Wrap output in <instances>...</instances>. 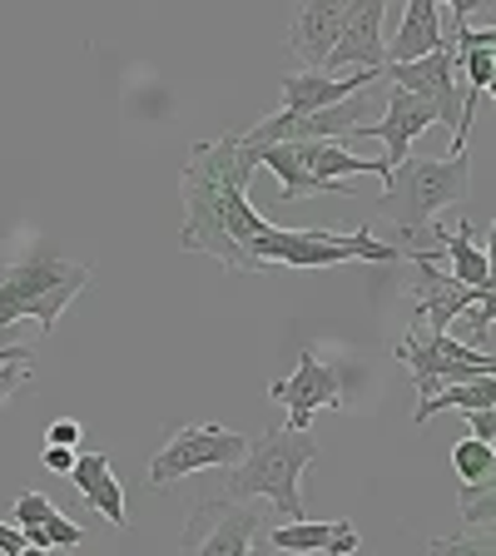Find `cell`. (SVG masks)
<instances>
[{"label": "cell", "mask_w": 496, "mask_h": 556, "mask_svg": "<svg viewBox=\"0 0 496 556\" xmlns=\"http://www.w3.org/2000/svg\"><path fill=\"white\" fill-rule=\"evenodd\" d=\"M80 438H85V428L75 422V417H55V422H50V432H46V447H69V452H80Z\"/></svg>", "instance_id": "28"}, {"label": "cell", "mask_w": 496, "mask_h": 556, "mask_svg": "<svg viewBox=\"0 0 496 556\" xmlns=\"http://www.w3.org/2000/svg\"><path fill=\"white\" fill-rule=\"evenodd\" d=\"M243 457H249L243 432H229L219 422H189V428H174L150 457V486L160 492V486H174L179 477L208 472V467H229L233 472Z\"/></svg>", "instance_id": "8"}, {"label": "cell", "mask_w": 496, "mask_h": 556, "mask_svg": "<svg viewBox=\"0 0 496 556\" xmlns=\"http://www.w3.org/2000/svg\"><path fill=\"white\" fill-rule=\"evenodd\" d=\"M482 254H486V264H492V283H496V224L486 229V243H482Z\"/></svg>", "instance_id": "34"}, {"label": "cell", "mask_w": 496, "mask_h": 556, "mask_svg": "<svg viewBox=\"0 0 496 556\" xmlns=\"http://www.w3.org/2000/svg\"><path fill=\"white\" fill-rule=\"evenodd\" d=\"M75 492L100 511L104 521H115V527H129V502H125V486L115 477V463H110V452H80L75 457V472H69Z\"/></svg>", "instance_id": "18"}, {"label": "cell", "mask_w": 496, "mask_h": 556, "mask_svg": "<svg viewBox=\"0 0 496 556\" xmlns=\"http://www.w3.org/2000/svg\"><path fill=\"white\" fill-rule=\"evenodd\" d=\"M318 452H323V442L313 438V432H293L278 422V428H268L258 442H249V457L229 472V492H224V497L229 502L264 497L289 521H308L298 477H303V467L318 463Z\"/></svg>", "instance_id": "4"}, {"label": "cell", "mask_w": 496, "mask_h": 556, "mask_svg": "<svg viewBox=\"0 0 496 556\" xmlns=\"http://www.w3.org/2000/svg\"><path fill=\"white\" fill-rule=\"evenodd\" d=\"M25 358H30V348H21V343L0 348V368H11V363H25Z\"/></svg>", "instance_id": "33"}, {"label": "cell", "mask_w": 496, "mask_h": 556, "mask_svg": "<svg viewBox=\"0 0 496 556\" xmlns=\"http://www.w3.org/2000/svg\"><path fill=\"white\" fill-rule=\"evenodd\" d=\"M343 25H347L343 0H333V5H298V11H293V25H289V46H293V55H298V65L313 70V75H323L333 50H338Z\"/></svg>", "instance_id": "15"}, {"label": "cell", "mask_w": 496, "mask_h": 556, "mask_svg": "<svg viewBox=\"0 0 496 556\" xmlns=\"http://www.w3.org/2000/svg\"><path fill=\"white\" fill-rule=\"evenodd\" d=\"M382 75H387L397 90L432 104V110H437V125L452 129V154H467L472 125H467V85H457V46H452V40L437 55L412 60V65H387Z\"/></svg>", "instance_id": "9"}, {"label": "cell", "mask_w": 496, "mask_h": 556, "mask_svg": "<svg viewBox=\"0 0 496 556\" xmlns=\"http://www.w3.org/2000/svg\"><path fill=\"white\" fill-rule=\"evenodd\" d=\"M254 169L258 154L243 144V129L204 139L185 154V174H179V199H185L179 249L185 254H208L229 274H258L254 243L268 229V219L249 204Z\"/></svg>", "instance_id": "1"}, {"label": "cell", "mask_w": 496, "mask_h": 556, "mask_svg": "<svg viewBox=\"0 0 496 556\" xmlns=\"http://www.w3.org/2000/svg\"><path fill=\"white\" fill-rule=\"evenodd\" d=\"M397 243H382L372 229H278L268 224L254 243V268L283 264V268H333V264H403Z\"/></svg>", "instance_id": "5"}, {"label": "cell", "mask_w": 496, "mask_h": 556, "mask_svg": "<svg viewBox=\"0 0 496 556\" xmlns=\"http://www.w3.org/2000/svg\"><path fill=\"white\" fill-rule=\"evenodd\" d=\"M457 70L467 75V90H472V94H486V85L496 80L492 50H457Z\"/></svg>", "instance_id": "25"}, {"label": "cell", "mask_w": 496, "mask_h": 556, "mask_svg": "<svg viewBox=\"0 0 496 556\" xmlns=\"http://www.w3.org/2000/svg\"><path fill=\"white\" fill-rule=\"evenodd\" d=\"M428 556H496V527H476L472 536H432Z\"/></svg>", "instance_id": "23"}, {"label": "cell", "mask_w": 496, "mask_h": 556, "mask_svg": "<svg viewBox=\"0 0 496 556\" xmlns=\"http://www.w3.org/2000/svg\"><path fill=\"white\" fill-rule=\"evenodd\" d=\"M21 556H50V552H40V546H25V552Z\"/></svg>", "instance_id": "35"}, {"label": "cell", "mask_w": 496, "mask_h": 556, "mask_svg": "<svg viewBox=\"0 0 496 556\" xmlns=\"http://www.w3.org/2000/svg\"><path fill=\"white\" fill-rule=\"evenodd\" d=\"M258 169H274L278 174V194H283V204H298L303 194H333V199L347 194V189L318 185V179H313V174L293 160L289 144H268V150H258Z\"/></svg>", "instance_id": "20"}, {"label": "cell", "mask_w": 496, "mask_h": 556, "mask_svg": "<svg viewBox=\"0 0 496 556\" xmlns=\"http://www.w3.org/2000/svg\"><path fill=\"white\" fill-rule=\"evenodd\" d=\"M452 472L462 477V486H482L486 477L496 472V447H486V442H476V438H462L452 447Z\"/></svg>", "instance_id": "22"}, {"label": "cell", "mask_w": 496, "mask_h": 556, "mask_svg": "<svg viewBox=\"0 0 496 556\" xmlns=\"http://www.w3.org/2000/svg\"><path fill=\"white\" fill-rule=\"evenodd\" d=\"M25 382H30V368H25V363H11V368H0V407L11 403V397L21 393Z\"/></svg>", "instance_id": "29"}, {"label": "cell", "mask_w": 496, "mask_h": 556, "mask_svg": "<svg viewBox=\"0 0 496 556\" xmlns=\"http://www.w3.org/2000/svg\"><path fill=\"white\" fill-rule=\"evenodd\" d=\"M75 457H80V452H69V447H46V467L50 472H75Z\"/></svg>", "instance_id": "31"}, {"label": "cell", "mask_w": 496, "mask_h": 556, "mask_svg": "<svg viewBox=\"0 0 496 556\" xmlns=\"http://www.w3.org/2000/svg\"><path fill=\"white\" fill-rule=\"evenodd\" d=\"M382 75L372 70H353V75H313V70H289L283 75V115H318V110H333V104L353 100V94H368V85H378Z\"/></svg>", "instance_id": "14"}, {"label": "cell", "mask_w": 496, "mask_h": 556, "mask_svg": "<svg viewBox=\"0 0 496 556\" xmlns=\"http://www.w3.org/2000/svg\"><path fill=\"white\" fill-rule=\"evenodd\" d=\"M94 268L75 264V258H60L50 249H35V254L15 258V264H0V348H11V328L21 318H35L40 333H55L60 313L69 308V299H80L90 289Z\"/></svg>", "instance_id": "3"}, {"label": "cell", "mask_w": 496, "mask_h": 556, "mask_svg": "<svg viewBox=\"0 0 496 556\" xmlns=\"http://www.w3.org/2000/svg\"><path fill=\"white\" fill-rule=\"evenodd\" d=\"M268 546L283 556H313V552H323V556H353L363 546L358 536V521H347V517H333V521H289V527H274L268 532Z\"/></svg>", "instance_id": "16"}, {"label": "cell", "mask_w": 496, "mask_h": 556, "mask_svg": "<svg viewBox=\"0 0 496 556\" xmlns=\"http://www.w3.org/2000/svg\"><path fill=\"white\" fill-rule=\"evenodd\" d=\"M407 264L417 268V278L407 283V289H412L417 328H428V333H447V328L482 299L476 289H467V283H457V278L447 274V264H442L437 249H428V254H407Z\"/></svg>", "instance_id": "10"}, {"label": "cell", "mask_w": 496, "mask_h": 556, "mask_svg": "<svg viewBox=\"0 0 496 556\" xmlns=\"http://www.w3.org/2000/svg\"><path fill=\"white\" fill-rule=\"evenodd\" d=\"M486 94H492V100H496V80H492V85H486Z\"/></svg>", "instance_id": "36"}, {"label": "cell", "mask_w": 496, "mask_h": 556, "mask_svg": "<svg viewBox=\"0 0 496 556\" xmlns=\"http://www.w3.org/2000/svg\"><path fill=\"white\" fill-rule=\"evenodd\" d=\"M432 125H437V110H432V104H422L417 94H407V90H397V85H393L382 119H378V125H358V129H353V139H382V144H387L382 164H387V169H403V164L412 160V154H407V150H412V139L428 135Z\"/></svg>", "instance_id": "12"}, {"label": "cell", "mask_w": 496, "mask_h": 556, "mask_svg": "<svg viewBox=\"0 0 496 556\" xmlns=\"http://www.w3.org/2000/svg\"><path fill=\"white\" fill-rule=\"evenodd\" d=\"M21 552H25V532L0 521V556H21Z\"/></svg>", "instance_id": "32"}, {"label": "cell", "mask_w": 496, "mask_h": 556, "mask_svg": "<svg viewBox=\"0 0 496 556\" xmlns=\"http://www.w3.org/2000/svg\"><path fill=\"white\" fill-rule=\"evenodd\" d=\"M432 249L442 254V264H447V274L457 278V283H467V289H492V264H486L482 243H476V229L472 224H452V229H432Z\"/></svg>", "instance_id": "19"}, {"label": "cell", "mask_w": 496, "mask_h": 556, "mask_svg": "<svg viewBox=\"0 0 496 556\" xmlns=\"http://www.w3.org/2000/svg\"><path fill=\"white\" fill-rule=\"evenodd\" d=\"M442 5L437 0H407L403 21H397V35L387 40V65H412V60H428L447 46L442 35Z\"/></svg>", "instance_id": "17"}, {"label": "cell", "mask_w": 496, "mask_h": 556, "mask_svg": "<svg viewBox=\"0 0 496 556\" xmlns=\"http://www.w3.org/2000/svg\"><path fill=\"white\" fill-rule=\"evenodd\" d=\"M486 407H496V378H476V382H462V388H447V393H437L432 403H417V422H428L432 413H486Z\"/></svg>", "instance_id": "21"}, {"label": "cell", "mask_w": 496, "mask_h": 556, "mask_svg": "<svg viewBox=\"0 0 496 556\" xmlns=\"http://www.w3.org/2000/svg\"><path fill=\"white\" fill-rule=\"evenodd\" d=\"M397 363L412 368V382H417V403H432L437 393L447 388H462V382H476V378H496V358L482 353V348L462 343L452 333H428L417 328L397 343Z\"/></svg>", "instance_id": "7"}, {"label": "cell", "mask_w": 496, "mask_h": 556, "mask_svg": "<svg viewBox=\"0 0 496 556\" xmlns=\"http://www.w3.org/2000/svg\"><path fill=\"white\" fill-rule=\"evenodd\" d=\"M472 185V160L467 154H447V160H407L403 169H393V185L382 189V214L393 224V239L403 254H428L437 214L467 199Z\"/></svg>", "instance_id": "2"}, {"label": "cell", "mask_w": 496, "mask_h": 556, "mask_svg": "<svg viewBox=\"0 0 496 556\" xmlns=\"http://www.w3.org/2000/svg\"><path fill=\"white\" fill-rule=\"evenodd\" d=\"M55 511L60 507L46 497V492H21V497H15V507H11V517L21 521V527H46Z\"/></svg>", "instance_id": "26"}, {"label": "cell", "mask_w": 496, "mask_h": 556, "mask_svg": "<svg viewBox=\"0 0 496 556\" xmlns=\"http://www.w3.org/2000/svg\"><path fill=\"white\" fill-rule=\"evenodd\" d=\"M179 556H283L268 546V511L254 502L208 497L189 507Z\"/></svg>", "instance_id": "6"}, {"label": "cell", "mask_w": 496, "mask_h": 556, "mask_svg": "<svg viewBox=\"0 0 496 556\" xmlns=\"http://www.w3.org/2000/svg\"><path fill=\"white\" fill-rule=\"evenodd\" d=\"M492 65H496V50H492Z\"/></svg>", "instance_id": "37"}, {"label": "cell", "mask_w": 496, "mask_h": 556, "mask_svg": "<svg viewBox=\"0 0 496 556\" xmlns=\"http://www.w3.org/2000/svg\"><path fill=\"white\" fill-rule=\"evenodd\" d=\"M382 21H387V5H382V0L347 5V25H343V35H338V50H333V60H328V70H347V75H353V70H372V75H382V70H387Z\"/></svg>", "instance_id": "13"}, {"label": "cell", "mask_w": 496, "mask_h": 556, "mask_svg": "<svg viewBox=\"0 0 496 556\" xmlns=\"http://www.w3.org/2000/svg\"><path fill=\"white\" fill-rule=\"evenodd\" d=\"M40 532L50 536V546H80V542H85V521H75V517H65V511H55V517H50Z\"/></svg>", "instance_id": "27"}, {"label": "cell", "mask_w": 496, "mask_h": 556, "mask_svg": "<svg viewBox=\"0 0 496 556\" xmlns=\"http://www.w3.org/2000/svg\"><path fill=\"white\" fill-rule=\"evenodd\" d=\"M268 403L289 407V422H283V428L308 432L318 407H347L343 403V368H338V363H323L318 353H303L293 378L268 382Z\"/></svg>", "instance_id": "11"}, {"label": "cell", "mask_w": 496, "mask_h": 556, "mask_svg": "<svg viewBox=\"0 0 496 556\" xmlns=\"http://www.w3.org/2000/svg\"><path fill=\"white\" fill-rule=\"evenodd\" d=\"M467 428H472L476 442L496 447V407H486V413H467Z\"/></svg>", "instance_id": "30"}, {"label": "cell", "mask_w": 496, "mask_h": 556, "mask_svg": "<svg viewBox=\"0 0 496 556\" xmlns=\"http://www.w3.org/2000/svg\"><path fill=\"white\" fill-rule=\"evenodd\" d=\"M457 507H462V521H472V527H496V472L482 486H462Z\"/></svg>", "instance_id": "24"}]
</instances>
